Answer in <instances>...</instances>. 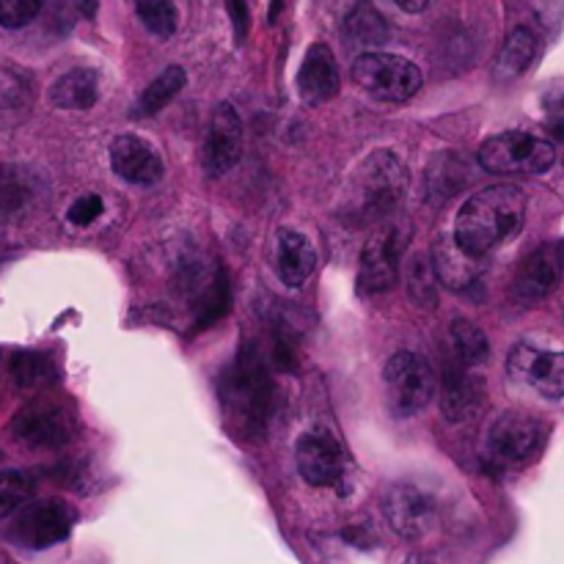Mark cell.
Here are the masks:
<instances>
[{
  "mask_svg": "<svg viewBox=\"0 0 564 564\" xmlns=\"http://www.w3.org/2000/svg\"><path fill=\"white\" fill-rule=\"evenodd\" d=\"M527 193L518 185H494L474 193L455 220V242L471 257L485 259L490 251L523 229Z\"/></svg>",
  "mask_w": 564,
  "mask_h": 564,
  "instance_id": "obj_1",
  "label": "cell"
},
{
  "mask_svg": "<svg viewBox=\"0 0 564 564\" xmlns=\"http://www.w3.org/2000/svg\"><path fill=\"white\" fill-rule=\"evenodd\" d=\"M218 394L231 433L240 438H257L264 433L273 416L275 386L262 356L251 345L242 347L220 375Z\"/></svg>",
  "mask_w": 564,
  "mask_h": 564,
  "instance_id": "obj_2",
  "label": "cell"
},
{
  "mask_svg": "<svg viewBox=\"0 0 564 564\" xmlns=\"http://www.w3.org/2000/svg\"><path fill=\"white\" fill-rule=\"evenodd\" d=\"M408 193V169L394 152L378 149L361 163L345 196V218L352 226L386 220L400 209Z\"/></svg>",
  "mask_w": 564,
  "mask_h": 564,
  "instance_id": "obj_3",
  "label": "cell"
},
{
  "mask_svg": "<svg viewBox=\"0 0 564 564\" xmlns=\"http://www.w3.org/2000/svg\"><path fill=\"white\" fill-rule=\"evenodd\" d=\"M554 163V143L523 130H507L499 132V135H490L488 141L479 147V165H482L488 174L534 176L545 174Z\"/></svg>",
  "mask_w": 564,
  "mask_h": 564,
  "instance_id": "obj_4",
  "label": "cell"
},
{
  "mask_svg": "<svg viewBox=\"0 0 564 564\" xmlns=\"http://www.w3.org/2000/svg\"><path fill=\"white\" fill-rule=\"evenodd\" d=\"M352 83L380 102H408L422 88V69L391 53H364L352 61Z\"/></svg>",
  "mask_w": 564,
  "mask_h": 564,
  "instance_id": "obj_5",
  "label": "cell"
},
{
  "mask_svg": "<svg viewBox=\"0 0 564 564\" xmlns=\"http://www.w3.org/2000/svg\"><path fill=\"white\" fill-rule=\"evenodd\" d=\"M386 397L394 416L408 419L430 405L435 397V372L430 361L419 352L402 350L386 361L383 369Z\"/></svg>",
  "mask_w": 564,
  "mask_h": 564,
  "instance_id": "obj_6",
  "label": "cell"
},
{
  "mask_svg": "<svg viewBox=\"0 0 564 564\" xmlns=\"http://www.w3.org/2000/svg\"><path fill=\"white\" fill-rule=\"evenodd\" d=\"M545 444V424L521 411L501 413L488 433V457L501 468L527 466Z\"/></svg>",
  "mask_w": 564,
  "mask_h": 564,
  "instance_id": "obj_7",
  "label": "cell"
},
{
  "mask_svg": "<svg viewBox=\"0 0 564 564\" xmlns=\"http://www.w3.org/2000/svg\"><path fill=\"white\" fill-rule=\"evenodd\" d=\"M72 527H75V510L66 501H33L17 510L14 521L9 523V540L22 549L42 551L69 538Z\"/></svg>",
  "mask_w": 564,
  "mask_h": 564,
  "instance_id": "obj_8",
  "label": "cell"
},
{
  "mask_svg": "<svg viewBox=\"0 0 564 564\" xmlns=\"http://www.w3.org/2000/svg\"><path fill=\"white\" fill-rule=\"evenodd\" d=\"M383 516L400 538L422 540L438 527V501L413 482H397L383 496Z\"/></svg>",
  "mask_w": 564,
  "mask_h": 564,
  "instance_id": "obj_9",
  "label": "cell"
},
{
  "mask_svg": "<svg viewBox=\"0 0 564 564\" xmlns=\"http://www.w3.org/2000/svg\"><path fill=\"white\" fill-rule=\"evenodd\" d=\"M75 416L53 400H36L11 419V433L31 449H61L75 438Z\"/></svg>",
  "mask_w": 564,
  "mask_h": 564,
  "instance_id": "obj_10",
  "label": "cell"
},
{
  "mask_svg": "<svg viewBox=\"0 0 564 564\" xmlns=\"http://www.w3.org/2000/svg\"><path fill=\"white\" fill-rule=\"evenodd\" d=\"M507 372L516 383L529 386L545 400H562L564 397V352L516 345L507 358Z\"/></svg>",
  "mask_w": 564,
  "mask_h": 564,
  "instance_id": "obj_11",
  "label": "cell"
},
{
  "mask_svg": "<svg viewBox=\"0 0 564 564\" xmlns=\"http://www.w3.org/2000/svg\"><path fill=\"white\" fill-rule=\"evenodd\" d=\"M562 268L564 248L560 242H545V246L534 248L512 275V301L521 303V306H532V303L549 297L560 284Z\"/></svg>",
  "mask_w": 564,
  "mask_h": 564,
  "instance_id": "obj_12",
  "label": "cell"
},
{
  "mask_svg": "<svg viewBox=\"0 0 564 564\" xmlns=\"http://www.w3.org/2000/svg\"><path fill=\"white\" fill-rule=\"evenodd\" d=\"M242 158V121L229 102H220L204 132L202 163L209 176H224Z\"/></svg>",
  "mask_w": 564,
  "mask_h": 564,
  "instance_id": "obj_13",
  "label": "cell"
},
{
  "mask_svg": "<svg viewBox=\"0 0 564 564\" xmlns=\"http://www.w3.org/2000/svg\"><path fill=\"white\" fill-rule=\"evenodd\" d=\"M402 246H405V237L397 229L367 242V248L361 251V262H358V292L361 295H383L397 284Z\"/></svg>",
  "mask_w": 564,
  "mask_h": 564,
  "instance_id": "obj_14",
  "label": "cell"
},
{
  "mask_svg": "<svg viewBox=\"0 0 564 564\" xmlns=\"http://www.w3.org/2000/svg\"><path fill=\"white\" fill-rule=\"evenodd\" d=\"M297 471L312 488H336L347 471L341 446L328 433H306L295 446Z\"/></svg>",
  "mask_w": 564,
  "mask_h": 564,
  "instance_id": "obj_15",
  "label": "cell"
},
{
  "mask_svg": "<svg viewBox=\"0 0 564 564\" xmlns=\"http://www.w3.org/2000/svg\"><path fill=\"white\" fill-rule=\"evenodd\" d=\"M485 405V386L471 367L457 361L455 356L444 364V386H441V411L449 422L463 424L477 416Z\"/></svg>",
  "mask_w": 564,
  "mask_h": 564,
  "instance_id": "obj_16",
  "label": "cell"
},
{
  "mask_svg": "<svg viewBox=\"0 0 564 564\" xmlns=\"http://www.w3.org/2000/svg\"><path fill=\"white\" fill-rule=\"evenodd\" d=\"M110 165L130 185H154L163 176L160 154L138 135H119L110 143Z\"/></svg>",
  "mask_w": 564,
  "mask_h": 564,
  "instance_id": "obj_17",
  "label": "cell"
},
{
  "mask_svg": "<svg viewBox=\"0 0 564 564\" xmlns=\"http://www.w3.org/2000/svg\"><path fill=\"white\" fill-rule=\"evenodd\" d=\"M339 66H336L330 47L328 44H312L306 58H303L301 72H297V91H301L303 102L325 105L339 94Z\"/></svg>",
  "mask_w": 564,
  "mask_h": 564,
  "instance_id": "obj_18",
  "label": "cell"
},
{
  "mask_svg": "<svg viewBox=\"0 0 564 564\" xmlns=\"http://www.w3.org/2000/svg\"><path fill=\"white\" fill-rule=\"evenodd\" d=\"M317 264V251L306 235L295 229H279L275 235V273L286 286L306 284Z\"/></svg>",
  "mask_w": 564,
  "mask_h": 564,
  "instance_id": "obj_19",
  "label": "cell"
},
{
  "mask_svg": "<svg viewBox=\"0 0 564 564\" xmlns=\"http://www.w3.org/2000/svg\"><path fill=\"white\" fill-rule=\"evenodd\" d=\"M430 262H433V270L441 284H446L449 290H468L479 279V273H482L479 259L463 251L455 242V237H441L438 246L433 248Z\"/></svg>",
  "mask_w": 564,
  "mask_h": 564,
  "instance_id": "obj_20",
  "label": "cell"
},
{
  "mask_svg": "<svg viewBox=\"0 0 564 564\" xmlns=\"http://www.w3.org/2000/svg\"><path fill=\"white\" fill-rule=\"evenodd\" d=\"M534 55H538V36H534V31H529V28H516V31L507 36L499 58H496L494 80L496 83L518 80V77L532 66Z\"/></svg>",
  "mask_w": 564,
  "mask_h": 564,
  "instance_id": "obj_21",
  "label": "cell"
},
{
  "mask_svg": "<svg viewBox=\"0 0 564 564\" xmlns=\"http://www.w3.org/2000/svg\"><path fill=\"white\" fill-rule=\"evenodd\" d=\"M99 99L97 75L91 69H72L50 86V102L66 110H86Z\"/></svg>",
  "mask_w": 564,
  "mask_h": 564,
  "instance_id": "obj_22",
  "label": "cell"
},
{
  "mask_svg": "<svg viewBox=\"0 0 564 564\" xmlns=\"http://www.w3.org/2000/svg\"><path fill=\"white\" fill-rule=\"evenodd\" d=\"M468 182V169L460 158L455 154H441V158L433 160L427 171V185H424V193H427L430 204H444L449 202L455 193H460Z\"/></svg>",
  "mask_w": 564,
  "mask_h": 564,
  "instance_id": "obj_23",
  "label": "cell"
},
{
  "mask_svg": "<svg viewBox=\"0 0 564 564\" xmlns=\"http://www.w3.org/2000/svg\"><path fill=\"white\" fill-rule=\"evenodd\" d=\"M345 36L358 47H378V44L389 42L391 31L389 22L383 20V14L375 6L358 3L345 20Z\"/></svg>",
  "mask_w": 564,
  "mask_h": 564,
  "instance_id": "obj_24",
  "label": "cell"
},
{
  "mask_svg": "<svg viewBox=\"0 0 564 564\" xmlns=\"http://www.w3.org/2000/svg\"><path fill=\"white\" fill-rule=\"evenodd\" d=\"M452 339V356L463 361L466 367H482L490 358V341L479 325L471 319H455L449 328Z\"/></svg>",
  "mask_w": 564,
  "mask_h": 564,
  "instance_id": "obj_25",
  "label": "cell"
},
{
  "mask_svg": "<svg viewBox=\"0 0 564 564\" xmlns=\"http://www.w3.org/2000/svg\"><path fill=\"white\" fill-rule=\"evenodd\" d=\"M185 83H187V75L182 66H169V69H163L147 88H143L141 99H138L135 105V116L160 113V110H163L165 105H169L182 88H185Z\"/></svg>",
  "mask_w": 564,
  "mask_h": 564,
  "instance_id": "obj_26",
  "label": "cell"
},
{
  "mask_svg": "<svg viewBox=\"0 0 564 564\" xmlns=\"http://www.w3.org/2000/svg\"><path fill=\"white\" fill-rule=\"evenodd\" d=\"M231 308V286L226 279L224 268H215L213 279L198 295V328H213L218 319L226 317Z\"/></svg>",
  "mask_w": 564,
  "mask_h": 564,
  "instance_id": "obj_27",
  "label": "cell"
},
{
  "mask_svg": "<svg viewBox=\"0 0 564 564\" xmlns=\"http://www.w3.org/2000/svg\"><path fill=\"white\" fill-rule=\"evenodd\" d=\"M11 378L20 389H44V386L58 378V372H55L53 361L47 356L22 350L11 358Z\"/></svg>",
  "mask_w": 564,
  "mask_h": 564,
  "instance_id": "obj_28",
  "label": "cell"
},
{
  "mask_svg": "<svg viewBox=\"0 0 564 564\" xmlns=\"http://www.w3.org/2000/svg\"><path fill=\"white\" fill-rule=\"evenodd\" d=\"M408 295L419 306H435L438 303V275H435L433 262L424 253H416L408 262Z\"/></svg>",
  "mask_w": 564,
  "mask_h": 564,
  "instance_id": "obj_29",
  "label": "cell"
},
{
  "mask_svg": "<svg viewBox=\"0 0 564 564\" xmlns=\"http://www.w3.org/2000/svg\"><path fill=\"white\" fill-rule=\"evenodd\" d=\"M36 490V479L28 471H3L0 474V518H9L28 505Z\"/></svg>",
  "mask_w": 564,
  "mask_h": 564,
  "instance_id": "obj_30",
  "label": "cell"
},
{
  "mask_svg": "<svg viewBox=\"0 0 564 564\" xmlns=\"http://www.w3.org/2000/svg\"><path fill=\"white\" fill-rule=\"evenodd\" d=\"M135 11L154 36L169 39L176 31V9L171 0H135Z\"/></svg>",
  "mask_w": 564,
  "mask_h": 564,
  "instance_id": "obj_31",
  "label": "cell"
},
{
  "mask_svg": "<svg viewBox=\"0 0 564 564\" xmlns=\"http://www.w3.org/2000/svg\"><path fill=\"white\" fill-rule=\"evenodd\" d=\"M47 0H0V25L17 31L42 14Z\"/></svg>",
  "mask_w": 564,
  "mask_h": 564,
  "instance_id": "obj_32",
  "label": "cell"
},
{
  "mask_svg": "<svg viewBox=\"0 0 564 564\" xmlns=\"http://www.w3.org/2000/svg\"><path fill=\"white\" fill-rule=\"evenodd\" d=\"M105 202L99 196H83L69 207V220L75 226H88L102 215Z\"/></svg>",
  "mask_w": 564,
  "mask_h": 564,
  "instance_id": "obj_33",
  "label": "cell"
},
{
  "mask_svg": "<svg viewBox=\"0 0 564 564\" xmlns=\"http://www.w3.org/2000/svg\"><path fill=\"white\" fill-rule=\"evenodd\" d=\"M231 11H235V25H237V36H246V25H248V17H246V3L242 0H231Z\"/></svg>",
  "mask_w": 564,
  "mask_h": 564,
  "instance_id": "obj_34",
  "label": "cell"
},
{
  "mask_svg": "<svg viewBox=\"0 0 564 564\" xmlns=\"http://www.w3.org/2000/svg\"><path fill=\"white\" fill-rule=\"evenodd\" d=\"M341 538H345L347 543L358 545V549H369V545H372V540H369L367 532H361V529H345V532H341Z\"/></svg>",
  "mask_w": 564,
  "mask_h": 564,
  "instance_id": "obj_35",
  "label": "cell"
},
{
  "mask_svg": "<svg viewBox=\"0 0 564 564\" xmlns=\"http://www.w3.org/2000/svg\"><path fill=\"white\" fill-rule=\"evenodd\" d=\"M391 3L400 6L402 11H411V14H419V11L427 9L430 0H391Z\"/></svg>",
  "mask_w": 564,
  "mask_h": 564,
  "instance_id": "obj_36",
  "label": "cell"
},
{
  "mask_svg": "<svg viewBox=\"0 0 564 564\" xmlns=\"http://www.w3.org/2000/svg\"><path fill=\"white\" fill-rule=\"evenodd\" d=\"M77 6H80L83 17H88V20H91V17L97 14V6H99V0H77Z\"/></svg>",
  "mask_w": 564,
  "mask_h": 564,
  "instance_id": "obj_37",
  "label": "cell"
},
{
  "mask_svg": "<svg viewBox=\"0 0 564 564\" xmlns=\"http://www.w3.org/2000/svg\"><path fill=\"white\" fill-rule=\"evenodd\" d=\"M281 6H284V0H273V9H270V22H275V17H279Z\"/></svg>",
  "mask_w": 564,
  "mask_h": 564,
  "instance_id": "obj_38",
  "label": "cell"
},
{
  "mask_svg": "<svg viewBox=\"0 0 564 564\" xmlns=\"http://www.w3.org/2000/svg\"><path fill=\"white\" fill-rule=\"evenodd\" d=\"M405 564H433V562H427L424 556H411V560H408Z\"/></svg>",
  "mask_w": 564,
  "mask_h": 564,
  "instance_id": "obj_39",
  "label": "cell"
}]
</instances>
